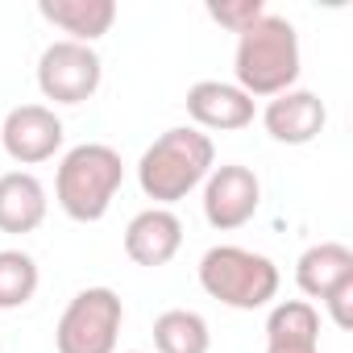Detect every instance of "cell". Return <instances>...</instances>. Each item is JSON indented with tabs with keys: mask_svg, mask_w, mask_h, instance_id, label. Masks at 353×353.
<instances>
[{
	"mask_svg": "<svg viewBox=\"0 0 353 353\" xmlns=\"http://www.w3.org/2000/svg\"><path fill=\"white\" fill-rule=\"evenodd\" d=\"M216 166V145L208 133H200L196 125H174L162 137H154V145H145L141 162H137V183L145 192V200H154V208H170L188 200Z\"/></svg>",
	"mask_w": 353,
	"mask_h": 353,
	"instance_id": "1",
	"label": "cell"
},
{
	"mask_svg": "<svg viewBox=\"0 0 353 353\" xmlns=\"http://www.w3.org/2000/svg\"><path fill=\"white\" fill-rule=\"evenodd\" d=\"M233 75L237 88L254 96H283L299 79V34L287 17L262 13L245 34H237V54H233Z\"/></svg>",
	"mask_w": 353,
	"mask_h": 353,
	"instance_id": "2",
	"label": "cell"
},
{
	"mask_svg": "<svg viewBox=\"0 0 353 353\" xmlns=\"http://www.w3.org/2000/svg\"><path fill=\"white\" fill-rule=\"evenodd\" d=\"M121 183H125V162H121V154L112 145H104V141H83V145L67 150L63 162H59L54 200H59V208L71 221L96 225L112 208Z\"/></svg>",
	"mask_w": 353,
	"mask_h": 353,
	"instance_id": "3",
	"label": "cell"
},
{
	"mask_svg": "<svg viewBox=\"0 0 353 353\" xmlns=\"http://www.w3.org/2000/svg\"><path fill=\"white\" fill-rule=\"evenodd\" d=\"M200 287L237 312H258L279 295V266L245 245H212L200 258Z\"/></svg>",
	"mask_w": 353,
	"mask_h": 353,
	"instance_id": "4",
	"label": "cell"
},
{
	"mask_svg": "<svg viewBox=\"0 0 353 353\" xmlns=\"http://www.w3.org/2000/svg\"><path fill=\"white\" fill-rule=\"evenodd\" d=\"M125 303L112 287H83L59 316L54 349L59 353H117Z\"/></svg>",
	"mask_w": 353,
	"mask_h": 353,
	"instance_id": "5",
	"label": "cell"
},
{
	"mask_svg": "<svg viewBox=\"0 0 353 353\" xmlns=\"http://www.w3.org/2000/svg\"><path fill=\"white\" fill-rule=\"evenodd\" d=\"M100 79H104V63L92 46L83 42H50L38 59V88L46 100L54 104H83L100 92Z\"/></svg>",
	"mask_w": 353,
	"mask_h": 353,
	"instance_id": "6",
	"label": "cell"
},
{
	"mask_svg": "<svg viewBox=\"0 0 353 353\" xmlns=\"http://www.w3.org/2000/svg\"><path fill=\"white\" fill-rule=\"evenodd\" d=\"M258 204H262V183L250 166L241 162L212 166V174L204 179V221L216 233H233L250 225L258 216Z\"/></svg>",
	"mask_w": 353,
	"mask_h": 353,
	"instance_id": "7",
	"label": "cell"
},
{
	"mask_svg": "<svg viewBox=\"0 0 353 353\" xmlns=\"http://www.w3.org/2000/svg\"><path fill=\"white\" fill-rule=\"evenodd\" d=\"M63 137H67V129L54 117V108H46V104H17V108H9L5 125H0V145L21 166H38L46 158H54L63 150Z\"/></svg>",
	"mask_w": 353,
	"mask_h": 353,
	"instance_id": "8",
	"label": "cell"
},
{
	"mask_svg": "<svg viewBox=\"0 0 353 353\" xmlns=\"http://www.w3.org/2000/svg\"><path fill=\"white\" fill-rule=\"evenodd\" d=\"M262 125L266 133L279 141V145H307L324 133L328 125V108L316 92L307 88H291L283 96H274L266 108H262Z\"/></svg>",
	"mask_w": 353,
	"mask_h": 353,
	"instance_id": "9",
	"label": "cell"
},
{
	"mask_svg": "<svg viewBox=\"0 0 353 353\" xmlns=\"http://www.w3.org/2000/svg\"><path fill=\"white\" fill-rule=\"evenodd\" d=\"M188 117L200 129H216V133H233L254 125V100L237 88V83H221V79H200L188 88Z\"/></svg>",
	"mask_w": 353,
	"mask_h": 353,
	"instance_id": "10",
	"label": "cell"
},
{
	"mask_svg": "<svg viewBox=\"0 0 353 353\" xmlns=\"http://www.w3.org/2000/svg\"><path fill=\"white\" fill-rule=\"evenodd\" d=\"M179 245H183V221L170 208H145L125 225V254L137 266L158 270L179 254Z\"/></svg>",
	"mask_w": 353,
	"mask_h": 353,
	"instance_id": "11",
	"label": "cell"
},
{
	"mask_svg": "<svg viewBox=\"0 0 353 353\" xmlns=\"http://www.w3.org/2000/svg\"><path fill=\"white\" fill-rule=\"evenodd\" d=\"M295 283L307 299H328L332 291L349 287L353 283V250L341 245V241H320V245H307L295 262Z\"/></svg>",
	"mask_w": 353,
	"mask_h": 353,
	"instance_id": "12",
	"label": "cell"
},
{
	"mask_svg": "<svg viewBox=\"0 0 353 353\" xmlns=\"http://www.w3.org/2000/svg\"><path fill=\"white\" fill-rule=\"evenodd\" d=\"M266 353H320V312L307 299H283L266 316Z\"/></svg>",
	"mask_w": 353,
	"mask_h": 353,
	"instance_id": "13",
	"label": "cell"
},
{
	"mask_svg": "<svg viewBox=\"0 0 353 353\" xmlns=\"http://www.w3.org/2000/svg\"><path fill=\"white\" fill-rule=\"evenodd\" d=\"M46 221V188L30 170L0 174V233H34Z\"/></svg>",
	"mask_w": 353,
	"mask_h": 353,
	"instance_id": "14",
	"label": "cell"
},
{
	"mask_svg": "<svg viewBox=\"0 0 353 353\" xmlns=\"http://www.w3.org/2000/svg\"><path fill=\"white\" fill-rule=\"evenodd\" d=\"M38 13L63 34H71V42H83V46L104 38L117 21L112 0H38Z\"/></svg>",
	"mask_w": 353,
	"mask_h": 353,
	"instance_id": "15",
	"label": "cell"
},
{
	"mask_svg": "<svg viewBox=\"0 0 353 353\" xmlns=\"http://www.w3.org/2000/svg\"><path fill=\"white\" fill-rule=\"evenodd\" d=\"M154 349L158 353H208L212 349L208 320L200 312H188V307L162 312L154 320Z\"/></svg>",
	"mask_w": 353,
	"mask_h": 353,
	"instance_id": "16",
	"label": "cell"
},
{
	"mask_svg": "<svg viewBox=\"0 0 353 353\" xmlns=\"http://www.w3.org/2000/svg\"><path fill=\"white\" fill-rule=\"evenodd\" d=\"M38 283H42L38 262L26 250H0V312L26 307L34 299Z\"/></svg>",
	"mask_w": 353,
	"mask_h": 353,
	"instance_id": "17",
	"label": "cell"
},
{
	"mask_svg": "<svg viewBox=\"0 0 353 353\" xmlns=\"http://www.w3.org/2000/svg\"><path fill=\"white\" fill-rule=\"evenodd\" d=\"M262 13H266L262 0H221V5L212 0V5H208V17H212L216 26L233 30V34H245V30H250Z\"/></svg>",
	"mask_w": 353,
	"mask_h": 353,
	"instance_id": "18",
	"label": "cell"
},
{
	"mask_svg": "<svg viewBox=\"0 0 353 353\" xmlns=\"http://www.w3.org/2000/svg\"><path fill=\"white\" fill-rule=\"evenodd\" d=\"M349 303H353V283L341 287V291H332V295L324 299V307H328V316H332L336 328H349V324H353V307H349Z\"/></svg>",
	"mask_w": 353,
	"mask_h": 353,
	"instance_id": "19",
	"label": "cell"
},
{
	"mask_svg": "<svg viewBox=\"0 0 353 353\" xmlns=\"http://www.w3.org/2000/svg\"><path fill=\"white\" fill-rule=\"evenodd\" d=\"M129 353H137V349H129Z\"/></svg>",
	"mask_w": 353,
	"mask_h": 353,
	"instance_id": "20",
	"label": "cell"
}]
</instances>
